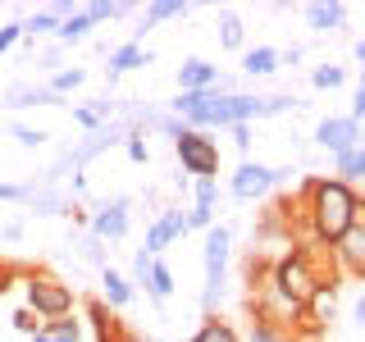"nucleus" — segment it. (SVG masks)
<instances>
[{
    "instance_id": "nucleus-1",
    "label": "nucleus",
    "mask_w": 365,
    "mask_h": 342,
    "mask_svg": "<svg viewBox=\"0 0 365 342\" xmlns=\"http://www.w3.org/2000/svg\"><path fill=\"white\" fill-rule=\"evenodd\" d=\"M356 214H361V197H356V187H347V182L311 178L302 187V219H306L311 242H319V247H334L338 237L356 224Z\"/></svg>"
},
{
    "instance_id": "nucleus-2",
    "label": "nucleus",
    "mask_w": 365,
    "mask_h": 342,
    "mask_svg": "<svg viewBox=\"0 0 365 342\" xmlns=\"http://www.w3.org/2000/svg\"><path fill=\"white\" fill-rule=\"evenodd\" d=\"M228 260H233V228L215 219L210 228H205V242H201V265H205V292H201V311H205V315H215V306L224 301Z\"/></svg>"
},
{
    "instance_id": "nucleus-3",
    "label": "nucleus",
    "mask_w": 365,
    "mask_h": 342,
    "mask_svg": "<svg viewBox=\"0 0 365 342\" xmlns=\"http://www.w3.org/2000/svg\"><path fill=\"white\" fill-rule=\"evenodd\" d=\"M23 288H28V311H37L41 324L73 315V288H68L64 279H55V274L32 269V274H23Z\"/></svg>"
},
{
    "instance_id": "nucleus-4",
    "label": "nucleus",
    "mask_w": 365,
    "mask_h": 342,
    "mask_svg": "<svg viewBox=\"0 0 365 342\" xmlns=\"http://www.w3.org/2000/svg\"><path fill=\"white\" fill-rule=\"evenodd\" d=\"M292 178V165H279V169H269V165H260V160H242V165L228 174V192H233V201H265L274 187H283V182Z\"/></svg>"
},
{
    "instance_id": "nucleus-5",
    "label": "nucleus",
    "mask_w": 365,
    "mask_h": 342,
    "mask_svg": "<svg viewBox=\"0 0 365 342\" xmlns=\"http://www.w3.org/2000/svg\"><path fill=\"white\" fill-rule=\"evenodd\" d=\"M174 155H178L182 174H192V182L220 174V142H215V137H205V133H192V128L178 133L174 137Z\"/></svg>"
},
{
    "instance_id": "nucleus-6",
    "label": "nucleus",
    "mask_w": 365,
    "mask_h": 342,
    "mask_svg": "<svg viewBox=\"0 0 365 342\" xmlns=\"http://www.w3.org/2000/svg\"><path fill=\"white\" fill-rule=\"evenodd\" d=\"M311 137H315L319 151L342 155V151H351V146H361V123L351 119V114H324V119L315 123Z\"/></svg>"
},
{
    "instance_id": "nucleus-7",
    "label": "nucleus",
    "mask_w": 365,
    "mask_h": 342,
    "mask_svg": "<svg viewBox=\"0 0 365 342\" xmlns=\"http://www.w3.org/2000/svg\"><path fill=\"white\" fill-rule=\"evenodd\" d=\"M334 265L338 274H351V279H365V201H361V214H356V224L347 228V233L338 237L334 247Z\"/></svg>"
},
{
    "instance_id": "nucleus-8",
    "label": "nucleus",
    "mask_w": 365,
    "mask_h": 342,
    "mask_svg": "<svg viewBox=\"0 0 365 342\" xmlns=\"http://www.w3.org/2000/svg\"><path fill=\"white\" fill-rule=\"evenodd\" d=\"M178 237H187V210H160L155 219L146 224L142 251H146V256H165Z\"/></svg>"
},
{
    "instance_id": "nucleus-9",
    "label": "nucleus",
    "mask_w": 365,
    "mask_h": 342,
    "mask_svg": "<svg viewBox=\"0 0 365 342\" xmlns=\"http://www.w3.org/2000/svg\"><path fill=\"white\" fill-rule=\"evenodd\" d=\"M128 197H110V201H101L96 210H91V219H87V228L96 237H106V242H123L128 237Z\"/></svg>"
},
{
    "instance_id": "nucleus-10",
    "label": "nucleus",
    "mask_w": 365,
    "mask_h": 342,
    "mask_svg": "<svg viewBox=\"0 0 365 342\" xmlns=\"http://www.w3.org/2000/svg\"><path fill=\"white\" fill-rule=\"evenodd\" d=\"M155 55L146 51V46H137V41H123V46H114V51L106 55V78H110V87L119 83L123 73H133V68H146Z\"/></svg>"
},
{
    "instance_id": "nucleus-11",
    "label": "nucleus",
    "mask_w": 365,
    "mask_h": 342,
    "mask_svg": "<svg viewBox=\"0 0 365 342\" xmlns=\"http://www.w3.org/2000/svg\"><path fill=\"white\" fill-rule=\"evenodd\" d=\"M220 78H224L220 64L197 60V55L178 64V91H215V87H220Z\"/></svg>"
},
{
    "instance_id": "nucleus-12",
    "label": "nucleus",
    "mask_w": 365,
    "mask_h": 342,
    "mask_svg": "<svg viewBox=\"0 0 365 342\" xmlns=\"http://www.w3.org/2000/svg\"><path fill=\"white\" fill-rule=\"evenodd\" d=\"M302 14H306V23H311V32L329 37V32H342V23H347V5H338V0H311Z\"/></svg>"
},
{
    "instance_id": "nucleus-13",
    "label": "nucleus",
    "mask_w": 365,
    "mask_h": 342,
    "mask_svg": "<svg viewBox=\"0 0 365 342\" xmlns=\"http://www.w3.org/2000/svg\"><path fill=\"white\" fill-rule=\"evenodd\" d=\"M133 296H137V288H133V279H123L119 269H101V301L110 306V311H128L133 306Z\"/></svg>"
},
{
    "instance_id": "nucleus-14",
    "label": "nucleus",
    "mask_w": 365,
    "mask_h": 342,
    "mask_svg": "<svg viewBox=\"0 0 365 342\" xmlns=\"http://www.w3.org/2000/svg\"><path fill=\"white\" fill-rule=\"evenodd\" d=\"M187 14H192V5H187V0H155V5H146V14H142V28H137V46H142V37L155 28V23L187 19Z\"/></svg>"
},
{
    "instance_id": "nucleus-15",
    "label": "nucleus",
    "mask_w": 365,
    "mask_h": 342,
    "mask_svg": "<svg viewBox=\"0 0 365 342\" xmlns=\"http://www.w3.org/2000/svg\"><path fill=\"white\" fill-rule=\"evenodd\" d=\"M28 210L32 214H73V201L64 197V192H55L51 182H32V197H28Z\"/></svg>"
},
{
    "instance_id": "nucleus-16",
    "label": "nucleus",
    "mask_w": 365,
    "mask_h": 342,
    "mask_svg": "<svg viewBox=\"0 0 365 342\" xmlns=\"http://www.w3.org/2000/svg\"><path fill=\"white\" fill-rule=\"evenodd\" d=\"M279 51L274 46H247L242 51V73L247 78H269V73H279Z\"/></svg>"
},
{
    "instance_id": "nucleus-17",
    "label": "nucleus",
    "mask_w": 365,
    "mask_h": 342,
    "mask_svg": "<svg viewBox=\"0 0 365 342\" xmlns=\"http://www.w3.org/2000/svg\"><path fill=\"white\" fill-rule=\"evenodd\" d=\"M73 251H78V260H87V265H96V269L110 265V242H106V237H96L91 228H83V233L73 237Z\"/></svg>"
},
{
    "instance_id": "nucleus-18",
    "label": "nucleus",
    "mask_w": 365,
    "mask_h": 342,
    "mask_svg": "<svg viewBox=\"0 0 365 342\" xmlns=\"http://www.w3.org/2000/svg\"><path fill=\"white\" fill-rule=\"evenodd\" d=\"M334 178H338V182H347V187L365 182V146H351V151L334 155Z\"/></svg>"
},
{
    "instance_id": "nucleus-19",
    "label": "nucleus",
    "mask_w": 365,
    "mask_h": 342,
    "mask_svg": "<svg viewBox=\"0 0 365 342\" xmlns=\"http://www.w3.org/2000/svg\"><path fill=\"white\" fill-rule=\"evenodd\" d=\"M91 32H96V23L87 19V9H73L64 23H60V32H55V41L60 46H78V41H87Z\"/></svg>"
},
{
    "instance_id": "nucleus-20",
    "label": "nucleus",
    "mask_w": 365,
    "mask_h": 342,
    "mask_svg": "<svg viewBox=\"0 0 365 342\" xmlns=\"http://www.w3.org/2000/svg\"><path fill=\"white\" fill-rule=\"evenodd\" d=\"M5 105H64V100L60 96H55V91L51 87H32V83H19V87H9V100H5Z\"/></svg>"
},
{
    "instance_id": "nucleus-21",
    "label": "nucleus",
    "mask_w": 365,
    "mask_h": 342,
    "mask_svg": "<svg viewBox=\"0 0 365 342\" xmlns=\"http://www.w3.org/2000/svg\"><path fill=\"white\" fill-rule=\"evenodd\" d=\"M187 342H242V338H237V328L228 324V319H220V315H205L201 324H197V333H192Z\"/></svg>"
},
{
    "instance_id": "nucleus-22",
    "label": "nucleus",
    "mask_w": 365,
    "mask_h": 342,
    "mask_svg": "<svg viewBox=\"0 0 365 342\" xmlns=\"http://www.w3.org/2000/svg\"><path fill=\"white\" fill-rule=\"evenodd\" d=\"M142 292L151 296L155 306H165L169 296H174V269H169L165 260H155V265H151V279H146V288H142Z\"/></svg>"
},
{
    "instance_id": "nucleus-23",
    "label": "nucleus",
    "mask_w": 365,
    "mask_h": 342,
    "mask_svg": "<svg viewBox=\"0 0 365 342\" xmlns=\"http://www.w3.org/2000/svg\"><path fill=\"white\" fill-rule=\"evenodd\" d=\"M60 14H55V9L51 5H46V9H32V14L28 19H23V37H32V41H37V37H55V32H60Z\"/></svg>"
},
{
    "instance_id": "nucleus-24",
    "label": "nucleus",
    "mask_w": 365,
    "mask_h": 342,
    "mask_svg": "<svg viewBox=\"0 0 365 342\" xmlns=\"http://www.w3.org/2000/svg\"><path fill=\"white\" fill-rule=\"evenodd\" d=\"M220 46L224 51H247V28L237 9H220Z\"/></svg>"
},
{
    "instance_id": "nucleus-25",
    "label": "nucleus",
    "mask_w": 365,
    "mask_h": 342,
    "mask_svg": "<svg viewBox=\"0 0 365 342\" xmlns=\"http://www.w3.org/2000/svg\"><path fill=\"white\" fill-rule=\"evenodd\" d=\"M133 9H137L133 0H91V5H87V19L101 28V23H110V19H123V14H133Z\"/></svg>"
},
{
    "instance_id": "nucleus-26",
    "label": "nucleus",
    "mask_w": 365,
    "mask_h": 342,
    "mask_svg": "<svg viewBox=\"0 0 365 342\" xmlns=\"http://www.w3.org/2000/svg\"><path fill=\"white\" fill-rule=\"evenodd\" d=\"M83 83H87V68H78V64H73V68H60V73H51V83H46V87H51L55 96L64 100L68 91H78Z\"/></svg>"
},
{
    "instance_id": "nucleus-27",
    "label": "nucleus",
    "mask_w": 365,
    "mask_h": 342,
    "mask_svg": "<svg viewBox=\"0 0 365 342\" xmlns=\"http://www.w3.org/2000/svg\"><path fill=\"white\" fill-rule=\"evenodd\" d=\"M342 83H347V68H342V64H319L315 73H311V87L315 91H334Z\"/></svg>"
},
{
    "instance_id": "nucleus-28",
    "label": "nucleus",
    "mask_w": 365,
    "mask_h": 342,
    "mask_svg": "<svg viewBox=\"0 0 365 342\" xmlns=\"http://www.w3.org/2000/svg\"><path fill=\"white\" fill-rule=\"evenodd\" d=\"M192 205H197V210H220V182L215 178L192 182Z\"/></svg>"
},
{
    "instance_id": "nucleus-29",
    "label": "nucleus",
    "mask_w": 365,
    "mask_h": 342,
    "mask_svg": "<svg viewBox=\"0 0 365 342\" xmlns=\"http://www.w3.org/2000/svg\"><path fill=\"white\" fill-rule=\"evenodd\" d=\"M46 333H51L55 342H78V338H83V324H78L73 315H64V319H51V324H46Z\"/></svg>"
},
{
    "instance_id": "nucleus-30",
    "label": "nucleus",
    "mask_w": 365,
    "mask_h": 342,
    "mask_svg": "<svg viewBox=\"0 0 365 342\" xmlns=\"http://www.w3.org/2000/svg\"><path fill=\"white\" fill-rule=\"evenodd\" d=\"M123 155H128L133 165H146V160H151V142H146V133H128V137H123Z\"/></svg>"
},
{
    "instance_id": "nucleus-31",
    "label": "nucleus",
    "mask_w": 365,
    "mask_h": 342,
    "mask_svg": "<svg viewBox=\"0 0 365 342\" xmlns=\"http://www.w3.org/2000/svg\"><path fill=\"white\" fill-rule=\"evenodd\" d=\"M14 328H19V333H28V338H37L46 324H41L37 311H28V306H23V311H14Z\"/></svg>"
},
{
    "instance_id": "nucleus-32",
    "label": "nucleus",
    "mask_w": 365,
    "mask_h": 342,
    "mask_svg": "<svg viewBox=\"0 0 365 342\" xmlns=\"http://www.w3.org/2000/svg\"><path fill=\"white\" fill-rule=\"evenodd\" d=\"M46 137H51V133H41V128H28V123H19V128H14V142H19V146H28V151H37V146L46 142Z\"/></svg>"
},
{
    "instance_id": "nucleus-33",
    "label": "nucleus",
    "mask_w": 365,
    "mask_h": 342,
    "mask_svg": "<svg viewBox=\"0 0 365 342\" xmlns=\"http://www.w3.org/2000/svg\"><path fill=\"white\" fill-rule=\"evenodd\" d=\"M19 37H23V19H14V23H0V55H5V51H14Z\"/></svg>"
},
{
    "instance_id": "nucleus-34",
    "label": "nucleus",
    "mask_w": 365,
    "mask_h": 342,
    "mask_svg": "<svg viewBox=\"0 0 365 342\" xmlns=\"http://www.w3.org/2000/svg\"><path fill=\"white\" fill-rule=\"evenodd\" d=\"M251 342H292L288 333H279V328L260 324V319H251Z\"/></svg>"
},
{
    "instance_id": "nucleus-35",
    "label": "nucleus",
    "mask_w": 365,
    "mask_h": 342,
    "mask_svg": "<svg viewBox=\"0 0 365 342\" xmlns=\"http://www.w3.org/2000/svg\"><path fill=\"white\" fill-rule=\"evenodd\" d=\"M73 119H78V123H83V128H87V133H96V128H101V114H96V110H91V105H78V110H73Z\"/></svg>"
},
{
    "instance_id": "nucleus-36",
    "label": "nucleus",
    "mask_w": 365,
    "mask_h": 342,
    "mask_svg": "<svg viewBox=\"0 0 365 342\" xmlns=\"http://www.w3.org/2000/svg\"><path fill=\"white\" fill-rule=\"evenodd\" d=\"M228 133H233V146H237V151H251V123H233Z\"/></svg>"
},
{
    "instance_id": "nucleus-37",
    "label": "nucleus",
    "mask_w": 365,
    "mask_h": 342,
    "mask_svg": "<svg viewBox=\"0 0 365 342\" xmlns=\"http://www.w3.org/2000/svg\"><path fill=\"white\" fill-rule=\"evenodd\" d=\"M351 119H356V123H365V78L356 83V96H351Z\"/></svg>"
},
{
    "instance_id": "nucleus-38",
    "label": "nucleus",
    "mask_w": 365,
    "mask_h": 342,
    "mask_svg": "<svg viewBox=\"0 0 365 342\" xmlns=\"http://www.w3.org/2000/svg\"><path fill=\"white\" fill-rule=\"evenodd\" d=\"M0 237H5V242H19V237H23V219H9V224H0Z\"/></svg>"
},
{
    "instance_id": "nucleus-39",
    "label": "nucleus",
    "mask_w": 365,
    "mask_h": 342,
    "mask_svg": "<svg viewBox=\"0 0 365 342\" xmlns=\"http://www.w3.org/2000/svg\"><path fill=\"white\" fill-rule=\"evenodd\" d=\"M302 55H306L302 46H288V51H279V64H292L297 68V64H302Z\"/></svg>"
},
{
    "instance_id": "nucleus-40",
    "label": "nucleus",
    "mask_w": 365,
    "mask_h": 342,
    "mask_svg": "<svg viewBox=\"0 0 365 342\" xmlns=\"http://www.w3.org/2000/svg\"><path fill=\"white\" fill-rule=\"evenodd\" d=\"M9 279H14V269H9V265H5V260H0V296H5V292H9Z\"/></svg>"
},
{
    "instance_id": "nucleus-41",
    "label": "nucleus",
    "mask_w": 365,
    "mask_h": 342,
    "mask_svg": "<svg viewBox=\"0 0 365 342\" xmlns=\"http://www.w3.org/2000/svg\"><path fill=\"white\" fill-rule=\"evenodd\" d=\"M351 315H356V324H361V328H365V292H361V296H356V306H351Z\"/></svg>"
},
{
    "instance_id": "nucleus-42",
    "label": "nucleus",
    "mask_w": 365,
    "mask_h": 342,
    "mask_svg": "<svg viewBox=\"0 0 365 342\" xmlns=\"http://www.w3.org/2000/svg\"><path fill=\"white\" fill-rule=\"evenodd\" d=\"M351 55H356V64H361V78H365V41H356V51H351Z\"/></svg>"
},
{
    "instance_id": "nucleus-43",
    "label": "nucleus",
    "mask_w": 365,
    "mask_h": 342,
    "mask_svg": "<svg viewBox=\"0 0 365 342\" xmlns=\"http://www.w3.org/2000/svg\"><path fill=\"white\" fill-rule=\"evenodd\" d=\"M114 342H146L142 333H123V328H119V338H114Z\"/></svg>"
},
{
    "instance_id": "nucleus-44",
    "label": "nucleus",
    "mask_w": 365,
    "mask_h": 342,
    "mask_svg": "<svg viewBox=\"0 0 365 342\" xmlns=\"http://www.w3.org/2000/svg\"><path fill=\"white\" fill-rule=\"evenodd\" d=\"M32 342H55V338H51V333H46V328H41V333H37V338H32Z\"/></svg>"
},
{
    "instance_id": "nucleus-45",
    "label": "nucleus",
    "mask_w": 365,
    "mask_h": 342,
    "mask_svg": "<svg viewBox=\"0 0 365 342\" xmlns=\"http://www.w3.org/2000/svg\"><path fill=\"white\" fill-rule=\"evenodd\" d=\"M292 342H324V338H292Z\"/></svg>"
}]
</instances>
